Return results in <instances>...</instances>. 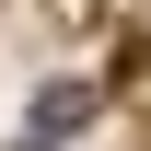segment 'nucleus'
Returning a JSON list of instances; mask_svg holds the SVG:
<instances>
[{
	"label": "nucleus",
	"mask_w": 151,
	"mask_h": 151,
	"mask_svg": "<svg viewBox=\"0 0 151 151\" xmlns=\"http://www.w3.org/2000/svg\"><path fill=\"white\" fill-rule=\"evenodd\" d=\"M81 116H93V81H58V93L35 105V139H70V128H81Z\"/></svg>",
	"instance_id": "f257e3e1"
}]
</instances>
